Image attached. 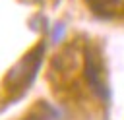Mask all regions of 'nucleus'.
Returning <instances> with one entry per match:
<instances>
[{
    "instance_id": "f03ea898",
    "label": "nucleus",
    "mask_w": 124,
    "mask_h": 120,
    "mask_svg": "<svg viewBox=\"0 0 124 120\" xmlns=\"http://www.w3.org/2000/svg\"><path fill=\"white\" fill-rule=\"evenodd\" d=\"M83 74H85V79L91 85L93 93L97 97H101V99H108V89L101 81V68H99L97 60H95V54L89 48L85 50V70H83Z\"/></svg>"
},
{
    "instance_id": "f257e3e1",
    "label": "nucleus",
    "mask_w": 124,
    "mask_h": 120,
    "mask_svg": "<svg viewBox=\"0 0 124 120\" xmlns=\"http://www.w3.org/2000/svg\"><path fill=\"white\" fill-rule=\"evenodd\" d=\"M45 54V45H39L35 50H31L16 68L10 70L6 83L8 85H29L35 79V74L41 66V58Z\"/></svg>"
},
{
    "instance_id": "20e7f679",
    "label": "nucleus",
    "mask_w": 124,
    "mask_h": 120,
    "mask_svg": "<svg viewBox=\"0 0 124 120\" xmlns=\"http://www.w3.org/2000/svg\"><path fill=\"white\" fill-rule=\"evenodd\" d=\"M23 120H46V118H45V114H37V112H33V114H29V116L23 118Z\"/></svg>"
},
{
    "instance_id": "7ed1b4c3",
    "label": "nucleus",
    "mask_w": 124,
    "mask_h": 120,
    "mask_svg": "<svg viewBox=\"0 0 124 120\" xmlns=\"http://www.w3.org/2000/svg\"><path fill=\"white\" fill-rule=\"evenodd\" d=\"M64 35H66V25H64V23H56L54 29H52V43L58 45V43L64 39Z\"/></svg>"
},
{
    "instance_id": "39448f33",
    "label": "nucleus",
    "mask_w": 124,
    "mask_h": 120,
    "mask_svg": "<svg viewBox=\"0 0 124 120\" xmlns=\"http://www.w3.org/2000/svg\"><path fill=\"white\" fill-rule=\"evenodd\" d=\"M105 2H108V4H118L120 0H105Z\"/></svg>"
}]
</instances>
